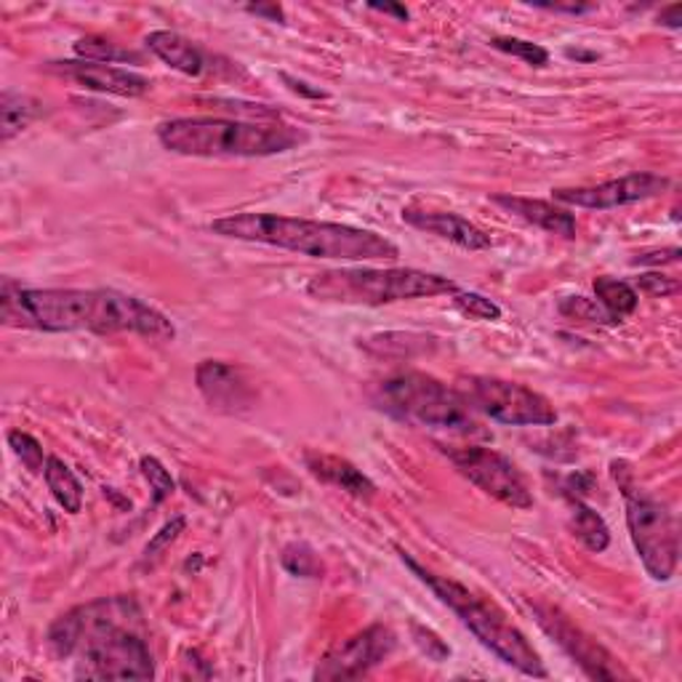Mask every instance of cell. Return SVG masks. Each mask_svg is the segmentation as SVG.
I'll return each mask as SVG.
<instances>
[{
  "instance_id": "1",
  "label": "cell",
  "mask_w": 682,
  "mask_h": 682,
  "mask_svg": "<svg viewBox=\"0 0 682 682\" xmlns=\"http://www.w3.org/2000/svg\"><path fill=\"white\" fill-rule=\"evenodd\" d=\"M0 320L9 328L46 333L88 331L99 337L137 333L152 341L177 339V328L163 312L113 288H22L6 278Z\"/></svg>"
},
{
  "instance_id": "2",
  "label": "cell",
  "mask_w": 682,
  "mask_h": 682,
  "mask_svg": "<svg viewBox=\"0 0 682 682\" xmlns=\"http://www.w3.org/2000/svg\"><path fill=\"white\" fill-rule=\"evenodd\" d=\"M49 653L75 659L78 680H152L156 661L147 624L134 597H99L67 610L49 627Z\"/></svg>"
},
{
  "instance_id": "3",
  "label": "cell",
  "mask_w": 682,
  "mask_h": 682,
  "mask_svg": "<svg viewBox=\"0 0 682 682\" xmlns=\"http://www.w3.org/2000/svg\"><path fill=\"white\" fill-rule=\"evenodd\" d=\"M211 233L230 241L264 243L310 259L339 262H395L401 248L390 237L373 230L350 227L337 222H315V219L283 214H230L211 222Z\"/></svg>"
},
{
  "instance_id": "4",
  "label": "cell",
  "mask_w": 682,
  "mask_h": 682,
  "mask_svg": "<svg viewBox=\"0 0 682 682\" xmlns=\"http://www.w3.org/2000/svg\"><path fill=\"white\" fill-rule=\"evenodd\" d=\"M158 139L184 158H269L305 145V128L280 120L173 118L158 128Z\"/></svg>"
},
{
  "instance_id": "5",
  "label": "cell",
  "mask_w": 682,
  "mask_h": 682,
  "mask_svg": "<svg viewBox=\"0 0 682 682\" xmlns=\"http://www.w3.org/2000/svg\"><path fill=\"white\" fill-rule=\"evenodd\" d=\"M401 552V560L414 571V576H419V582L427 584L429 589L435 592V597L443 605H448L459 621L472 632L482 646L488 648L499 661H504L507 667L518 669V672L528 674V678H546V667L539 656L536 648L528 642V637L520 632L518 627H512L504 616L499 614L493 605H488L486 600H480L472 589L465 587V584L454 582L448 576H437L433 571L424 568L422 563H416L408 552Z\"/></svg>"
},
{
  "instance_id": "6",
  "label": "cell",
  "mask_w": 682,
  "mask_h": 682,
  "mask_svg": "<svg viewBox=\"0 0 682 682\" xmlns=\"http://www.w3.org/2000/svg\"><path fill=\"white\" fill-rule=\"evenodd\" d=\"M373 403L392 419L446 433L486 437L488 433L478 422V411L467 403L456 387H448L440 379L422 371H403L387 376L373 390Z\"/></svg>"
},
{
  "instance_id": "7",
  "label": "cell",
  "mask_w": 682,
  "mask_h": 682,
  "mask_svg": "<svg viewBox=\"0 0 682 682\" xmlns=\"http://www.w3.org/2000/svg\"><path fill=\"white\" fill-rule=\"evenodd\" d=\"M459 286L446 275L424 273V269H376V267H344L326 269L307 283V294L328 305L350 307H384L397 301L433 299V296L456 294Z\"/></svg>"
},
{
  "instance_id": "8",
  "label": "cell",
  "mask_w": 682,
  "mask_h": 682,
  "mask_svg": "<svg viewBox=\"0 0 682 682\" xmlns=\"http://www.w3.org/2000/svg\"><path fill=\"white\" fill-rule=\"evenodd\" d=\"M610 472L627 501V528L637 557L642 560L653 582H669L680 560V533L672 512L635 486L632 467L624 459L610 461Z\"/></svg>"
},
{
  "instance_id": "9",
  "label": "cell",
  "mask_w": 682,
  "mask_h": 682,
  "mask_svg": "<svg viewBox=\"0 0 682 682\" xmlns=\"http://www.w3.org/2000/svg\"><path fill=\"white\" fill-rule=\"evenodd\" d=\"M467 403L491 422L510 427H555L557 411L550 397L525 384L507 382L497 376H469L456 387Z\"/></svg>"
},
{
  "instance_id": "10",
  "label": "cell",
  "mask_w": 682,
  "mask_h": 682,
  "mask_svg": "<svg viewBox=\"0 0 682 682\" xmlns=\"http://www.w3.org/2000/svg\"><path fill=\"white\" fill-rule=\"evenodd\" d=\"M450 465L459 469V475L480 488L486 497L501 501V504L512 507V510H531L533 493L520 469L507 459L504 454L493 448L482 446H465V448H443Z\"/></svg>"
},
{
  "instance_id": "11",
  "label": "cell",
  "mask_w": 682,
  "mask_h": 682,
  "mask_svg": "<svg viewBox=\"0 0 682 682\" xmlns=\"http://www.w3.org/2000/svg\"><path fill=\"white\" fill-rule=\"evenodd\" d=\"M528 608H531L539 627L582 667V672L587 674L589 680H632V674L619 664V659H616L608 648L600 646V642L584 632L582 627H576L555 605L531 600Z\"/></svg>"
},
{
  "instance_id": "12",
  "label": "cell",
  "mask_w": 682,
  "mask_h": 682,
  "mask_svg": "<svg viewBox=\"0 0 682 682\" xmlns=\"http://www.w3.org/2000/svg\"><path fill=\"white\" fill-rule=\"evenodd\" d=\"M397 646V637L384 624H373L363 632L347 637L339 646L323 656L318 669H315V680H358L365 678L371 669L390 659Z\"/></svg>"
},
{
  "instance_id": "13",
  "label": "cell",
  "mask_w": 682,
  "mask_h": 682,
  "mask_svg": "<svg viewBox=\"0 0 682 682\" xmlns=\"http://www.w3.org/2000/svg\"><path fill=\"white\" fill-rule=\"evenodd\" d=\"M669 190V179L661 173H629V177L610 179V182L595 187H568V190H555V201L565 205H576V209H619V205L640 203L648 198L661 195Z\"/></svg>"
},
{
  "instance_id": "14",
  "label": "cell",
  "mask_w": 682,
  "mask_h": 682,
  "mask_svg": "<svg viewBox=\"0 0 682 682\" xmlns=\"http://www.w3.org/2000/svg\"><path fill=\"white\" fill-rule=\"evenodd\" d=\"M46 70L51 75H56V78L75 83V86L88 88V92L126 96V99H137V96H145L150 92V81H147L145 75L105 62H86V60L49 62Z\"/></svg>"
},
{
  "instance_id": "15",
  "label": "cell",
  "mask_w": 682,
  "mask_h": 682,
  "mask_svg": "<svg viewBox=\"0 0 682 682\" xmlns=\"http://www.w3.org/2000/svg\"><path fill=\"white\" fill-rule=\"evenodd\" d=\"M195 382L211 408L224 414H241L254 405V387L237 365L224 360H203L195 369Z\"/></svg>"
},
{
  "instance_id": "16",
  "label": "cell",
  "mask_w": 682,
  "mask_h": 682,
  "mask_svg": "<svg viewBox=\"0 0 682 682\" xmlns=\"http://www.w3.org/2000/svg\"><path fill=\"white\" fill-rule=\"evenodd\" d=\"M403 222L411 224L419 233L435 235L440 241L454 243V246L465 251H486L491 248V235L480 230L478 224L469 219L450 214V211H419V209H403Z\"/></svg>"
},
{
  "instance_id": "17",
  "label": "cell",
  "mask_w": 682,
  "mask_h": 682,
  "mask_svg": "<svg viewBox=\"0 0 682 682\" xmlns=\"http://www.w3.org/2000/svg\"><path fill=\"white\" fill-rule=\"evenodd\" d=\"M493 203L507 209L523 222L533 224V227L544 230L550 235L560 237H576V216L568 214L565 209H560L555 203L536 201V198H520V195H493Z\"/></svg>"
},
{
  "instance_id": "18",
  "label": "cell",
  "mask_w": 682,
  "mask_h": 682,
  "mask_svg": "<svg viewBox=\"0 0 682 682\" xmlns=\"http://www.w3.org/2000/svg\"><path fill=\"white\" fill-rule=\"evenodd\" d=\"M305 465L318 480L328 482V486L341 488L344 493L355 499H373L376 497V486L369 475H363L355 465H350L347 459L331 454H318V450H307Z\"/></svg>"
},
{
  "instance_id": "19",
  "label": "cell",
  "mask_w": 682,
  "mask_h": 682,
  "mask_svg": "<svg viewBox=\"0 0 682 682\" xmlns=\"http://www.w3.org/2000/svg\"><path fill=\"white\" fill-rule=\"evenodd\" d=\"M145 43L160 62L169 64V67L177 70V73L190 75V78H198V75H203L205 54L195 46V43L187 41L184 35H179V32L152 30L150 35L145 38Z\"/></svg>"
},
{
  "instance_id": "20",
  "label": "cell",
  "mask_w": 682,
  "mask_h": 682,
  "mask_svg": "<svg viewBox=\"0 0 682 682\" xmlns=\"http://www.w3.org/2000/svg\"><path fill=\"white\" fill-rule=\"evenodd\" d=\"M360 347L376 358H416L424 352H433L437 347L435 337L427 333H405V331H390V333H373L369 339H360Z\"/></svg>"
},
{
  "instance_id": "21",
  "label": "cell",
  "mask_w": 682,
  "mask_h": 682,
  "mask_svg": "<svg viewBox=\"0 0 682 682\" xmlns=\"http://www.w3.org/2000/svg\"><path fill=\"white\" fill-rule=\"evenodd\" d=\"M43 113H46L43 102H38L35 96L3 92L0 96V139L11 141L38 118H43Z\"/></svg>"
},
{
  "instance_id": "22",
  "label": "cell",
  "mask_w": 682,
  "mask_h": 682,
  "mask_svg": "<svg viewBox=\"0 0 682 682\" xmlns=\"http://www.w3.org/2000/svg\"><path fill=\"white\" fill-rule=\"evenodd\" d=\"M43 478H46L51 497L56 499V504H60L64 512L78 514L83 510V482L78 480V475H75L73 469L64 465L60 456H49Z\"/></svg>"
},
{
  "instance_id": "23",
  "label": "cell",
  "mask_w": 682,
  "mask_h": 682,
  "mask_svg": "<svg viewBox=\"0 0 682 682\" xmlns=\"http://www.w3.org/2000/svg\"><path fill=\"white\" fill-rule=\"evenodd\" d=\"M574 512H571V528H574L576 539L587 546L589 552H605L610 546V528L605 525V520L592 510L589 504H584V499H574Z\"/></svg>"
},
{
  "instance_id": "24",
  "label": "cell",
  "mask_w": 682,
  "mask_h": 682,
  "mask_svg": "<svg viewBox=\"0 0 682 682\" xmlns=\"http://www.w3.org/2000/svg\"><path fill=\"white\" fill-rule=\"evenodd\" d=\"M595 296L597 301H600V307L608 315H614L616 320L629 318L637 310V305H640V294L635 291L632 286H629L627 280H616V278H595Z\"/></svg>"
},
{
  "instance_id": "25",
  "label": "cell",
  "mask_w": 682,
  "mask_h": 682,
  "mask_svg": "<svg viewBox=\"0 0 682 682\" xmlns=\"http://www.w3.org/2000/svg\"><path fill=\"white\" fill-rule=\"evenodd\" d=\"M73 51L86 62H105V64H118V62H134L141 64V54L131 49H124L120 43L107 41V38L99 35H86L81 41L73 43Z\"/></svg>"
},
{
  "instance_id": "26",
  "label": "cell",
  "mask_w": 682,
  "mask_h": 682,
  "mask_svg": "<svg viewBox=\"0 0 682 682\" xmlns=\"http://www.w3.org/2000/svg\"><path fill=\"white\" fill-rule=\"evenodd\" d=\"M280 563H283V568L288 571V574L299 576V578H323V574H326L318 552H315L307 542L288 544L286 550H283Z\"/></svg>"
},
{
  "instance_id": "27",
  "label": "cell",
  "mask_w": 682,
  "mask_h": 682,
  "mask_svg": "<svg viewBox=\"0 0 682 682\" xmlns=\"http://www.w3.org/2000/svg\"><path fill=\"white\" fill-rule=\"evenodd\" d=\"M560 315H565L568 320H584V323H597V326H616L619 320L614 315H608L600 307L597 299H587V296H568L557 305Z\"/></svg>"
},
{
  "instance_id": "28",
  "label": "cell",
  "mask_w": 682,
  "mask_h": 682,
  "mask_svg": "<svg viewBox=\"0 0 682 682\" xmlns=\"http://www.w3.org/2000/svg\"><path fill=\"white\" fill-rule=\"evenodd\" d=\"M9 446H11V450H14V456L19 461H22L28 472H32V475L46 472L49 456L43 454V446L35 440V437L22 433V429H14V433H9Z\"/></svg>"
},
{
  "instance_id": "29",
  "label": "cell",
  "mask_w": 682,
  "mask_h": 682,
  "mask_svg": "<svg viewBox=\"0 0 682 682\" xmlns=\"http://www.w3.org/2000/svg\"><path fill=\"white\" fill-rule=\"evenodd\" d=\"M491 46L514 56V60H523L531 67H546L550 64V51L539 46V43L523 41V38H493Z\"/></svg>"
},
{
  "instance_id": "30",
  "label": "cell",
  "mask_w": 682,
  "mask_h": 682,
  "mask_svg": "<svg viewBox=\"0 0 682 682\" xmlns=\"http://www.w3.org/2000/svg\"><path fill=\"white\" fill-rule=\"evenodd\" d=\"M139 469H141V475H145V480L150 482L152 504H163L166 499H171L177 482H173L171 472L163 465H160L156 456H141Z\"/></svg>"
},
{
  "instance_id": "31",
  "label": "cell",
  "mask_w": 682,
  "mask_h": 682,
  "mask_svg": "<svg viewBox=\"0 0 682 682\" xmlns=\"http://www.w3.org/2000/svg\"><path fill=\"white\" fill-rule=\"evenodd\" d=\"M450 296H454L456 310L469 315V318H475V320H488V323H497V320H501V315H504L497 301L488 299V296H482V294L456 291Z\"/></svg>"
},
{
  "instance_id": "32",
  "label": "cell",
  "mask_w": 682,
  "mask_h": 682,
  "mask_svg": "<svg viewBox=\"0 0 682 682\" xmlns=\"http://www.w3.org/2000/svg\"><path fill=\"white\" fill-rule=\"evenodd\" d=\"M411 635H414V642L419 646V651L427 656L429 661H435V664H440V661H446L450 656V648L429 627L411 624Z\"/></svg>"
},
{
  "instance_id": "33",
  "label": "cell",
  "mask_w": 682,
  "mask_h": 682,
  "mask_svg": "<svg viewBox=\"0 0 682 682\" xmlns=\"http://www.w3.org/2000/svg\"><path fill=\"white\" fill-rule=\"evenodd\" d=\"M632 288L637 294L651 296V299H664V296H672L680 291V283L674 278H667V275H661V273H646L635 280Z\"/></svg>"
},
{
  "instance_id": "34",
  "label": "cell",
  "mask_w": 682,
  "mask_h": 682,
  "mask_svg": "<svg viewBox=\"0 0 682 682\" xmlns=\"http://www.w3.org/2000/svg\"><path fill=\"white\" fill-rule=\"evenodd\" d=\"M184 525H187V520H184V518H173L171 523H166L163 528H160V531L156 533V536H152V542L147 544L145 557H147V560H150V557H156L158 552H163L166 546L177 542V536H179V533L184 531Z\"/></svg>"
},
{
  "instance_id": "35",
  "label": "cell",
  "mask_w": 682,
  "mask_h": 682,
  "mask_svg": "<svg viewBox=\"0 0 682 682\" xmlns=\"http://www.w3.org/2000/svg\"><path fill=\"white\" fill-rule=\"evenodd\" d=\"M595 486H597L595 475H592V472H576V475H571L568 480H565V497H568L571 501L584 499V497H587V493L595 491Z\"/></svg>"
},
{
  "instance_id": "36",
  "label": "cell",
  "mask_w": 682,
  "mask_h": 682,
  "mask_svg": "<svg viewBox=\"0 0 682 682\" xmlns=\"http://www.w3.org/2000/svg\"><path fill=\"white\" fill-rule=\"evenodd\" d=\"M682 251L678 246L672 248H661V251H648V254H637L632 264H640V267H661V264H674L680 262Z\"/></svg>"
},
{
  "instance_id": "37",
  "label": "cell",
  "mask_w": 682,
  "mask_h": 682,
  "mask_svg": "<svg viewBox=\"0 0 682 682\" xmlns=\"http://www.w3.org/2000/svg\"><path fill=\"white\" fill-rule=\"evenodd\" d=\"M536 9L544 11H555V14H592V11H597L595 3H544V0H536Z\"/></svg>"
},
{
  "instance_id": "38",
  "label": "cell",
  "mask_w": 682,
  "mask_h": 682,
  "mask_svg": "<svg viewBox=\"0 0 682 682\" xmlns=\"http://www.w3.org/2000/svg\"><path fill=\"white\" fill-rule=\"evenodd\" d=\"M246 11L254 17L267 19V22H278V24L286 22V11H283V6L278 3H251L246 6Z\"/></svg>"
},
{
  "instance_id": "39",
  "label": "cell",
  "mask_w": 682,
  "mask_h": 682,
  "mask_svg": "<svg viewBox=\"0 0 682 682\" xmlns=\"http://www.w3.org/2000/svg\"><path fill=\"white\" fill-rule=\"evenodd\" d=\"M280 78H283V83H286L288 88H291L294 94H301V96H307V99H328V94L326 92H320V88H312L310 83H305V81H299V78H294V75H288V73H280Z\"/></svg>"
},
{
  "instance_id": "40",
  "label": "cell",
  "mask_w": 682,
  "mask_h": 682,
  "mask_svg": "<svg viewBox=\"0 0 682 682\" xmlns=\"http://www.w3.org/2000/svg\"><path fill=\"white\" fill-rule=\"evenodd\" d=\"M659 24L669 30H680L682 28V6L674 3V6H667V9H661Z\"/></svg>"
},
{
  "instance_id": "41",
  "label": "cell",
  "mask_w": 682,
  "mask_h": 682,
  "mask_svg": "<svg viewBox=\"0 0 682 682\" xmlns=\"http://www.w3.org/2000/svg\"><path fill=\"white\" fill-rule=\"evenodd\" d=\"M369 9L373 11H382V14H390V17H397L401 22H408V9L405 6H397V3H369Z\"/></svg>"
},
{
  "instance_id": "42",
  "label": "cell",
  "mask_w": 682,
  "mask_h": 682,
  "mask_svg": "<svg viewBox=\"0 0 682 682\" xmlns=\"http://www.w3.org/2000/svg\"><path fill=\"white\" fill-rule=\"evenodd\" d=\"M565 56H568V60H576V62H595L597 60V51L568 49V51H565Z\"/></svg>"
}]
</instances>
